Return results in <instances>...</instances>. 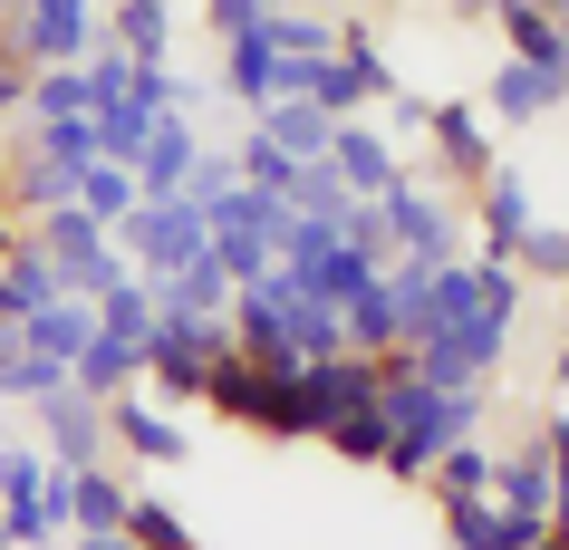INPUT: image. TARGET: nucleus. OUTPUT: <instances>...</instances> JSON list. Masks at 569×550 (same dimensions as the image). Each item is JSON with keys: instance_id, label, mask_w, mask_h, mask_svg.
<instances>
[{"instance_id": "1", "label": "nucleus", "mask_w": 569, "mask_h": 550, "mask_svg": "<svg viewBox=\"0 0 569 550\" xmlns=\"http://www.w3.org/2000/svg\"><path fill=\"white\" fill-rule=\"evenodd\" d=\"M511 319H521V271L511 261H492V251L435 261L425 309H416V329H406V358L435 387H492L502 358H511Z\"/></svg>"}, {"instance_id": "2", "label": "nucleus", "mask_w": 569, "mask_h": 550, "mask_svg": "<svg viewBox=\"0 0 569 550\" xmlns=\"http://www.w3.org/2000/svg\"><path fill=\"white\" fill-rule=\"evenodd\" d=\"M222 348H232V319L154 309V338H146V387H154V406H203V377H212Z\"/></svg>"}, {"instance_id": "3", "label": "nucleus", "mask_w": 569, "mask_h": 550, "mask_svg": "<svg viewBox=\"0 0 569 550\" xmlns=\"http://www.w3.org/2000/svg\"><path fill=\"white\" fill-rule=\"evenodd\" d=\"M358 397H377V358H358V348L290 367V416H280V434H290V444H319L329 416H348Z\"/></svg>"}, {"instance_id": "4", "label": "nucleus", "mask_w": 569, "mask_h": 550, "mask_svg": "<svg viewBox=\"0 0 569 550\" xmlns=\"http://www.w3.org/2000/svg\"><path fill=\"white\" fill-rule=\"evenodd\" d=\"M203 406L222 416V426H251V434H270V444H290V434H280V416H290V377L251 367L241 348H222V358H212V377H203Z\"/></svg>"}, {"instance_id": "5", "label": "nucleus", "mask_w": 569, "mask_h": 550, "mask_svg": "<svg viewBox=\"0 0 569 550\" xmlns=\"http://www.w3.org/2000/svg\"><path fill=\"white\" fill-rule=\"evenodd\" d=\"M377 213H387L396 251H425V261H463V203L453 193H435V183L396 174L387 193H377Z\"/></svg>"}, {"instance_id": "6", "label": "nucleus", "mask_w": 569, "mask_h": 550, "mask_svg": "<svg viewBox=\"0 0 569 550\" xmlns=\"http://www.w3.org/2000/svg\"><path fill=\"white\" fill-rule=\"evenodd\" d=\"M425 146H435V174H445V193H473V183L502 164L482 97H435V117H425Z\"/></svg>"}, {"instance_id": "7", "label": "nucleus", "mask_w": 569, "mask_h": 550, "mask_svg": "<svg viewBox=\"0 0 569 550\" xmlns=\"http://www.w3.org/2000/svg\"><path fill=\"white\" fill-rule=\"evenodd\" d=\"M30 416H39V454L49 463H68V473H78V463H107V406H97L78 377H59L49 397H30Z\"/></svg>"}, {"instance_id": "8", "label": "nucleus", "mask_w": 569, "mask_h": 550, "mask_svg": "<svg viewBox=\"0 0 569 550\" xmlns=\"http://www.w3.org/2000/svg\"><path fill=\"white\" fill-rule=\"evenodd\" d=\"M117 251L146 280H164V271H183V261L203 251V213H193V203H136V213L117 222Z\"/></svg>"}, {"instance_id": "9", "label": "nucleus", "mask_w": 569, "mask_h": 550, "mask_svg": "<svg viewBox=\"0 0 569 550\" xmlns=\"http://www.w3.org/2000/svg\"><path fill=\"white\" fill-rule=\"evenodd\" d=\"M107 454H136V463H183L193 454V434L146 397V387H117L107 397Z\"/></svg>"}, {"instance_id": "10", "label": "nucleus", "mask_w": 569, "mask_h": 550, "mask_svg": "<svg viewBox=\"0 0 569 550\" xmlns=\"http://www.w3.org/2000/svg\"><path fill=\"white\" fill-rule=\"evenodd\" d=\"M569 107V68H531V59H502L482 78V117L492 126H540Z\"/></svg>"}, {"instance_id": "11", "label": "nucleus", "mask_w": 569, "mask_h": 550, "mask_svg": "<svg viewBox=\"0 0 569 550\" xmlns=\"http://www.w3.org/2000/svg\"><path fill=\"white\" fill-rule=\"evenodd\" d=\"M193 154H203V126L183 117V107H164L154 136H146V154H136V193H146V203H174L183 174H193Z\"/></svg>"}, {"instance_id": "12", "label": "nucleus", "mask_w": 569, "mask_h": 550, "mask_svg": "<svg viewBox=\"0 0 569 550\" xmlns=\"http://www.w3.org/2000/svg\"><path fill=\"white\" fill-rule=\"evenodd\" d=\"M329 174L348 183V193H387V183L406 174V154L387 146V126H367V117H338V126H329Z\"/></svg>"}, {"instance_id": "13", "label": "nucleus", "mask_w": 569, "mask_h": 550, "mask_svg": "<svg viewBox=\"0 0 569 550\" xmlns=\"http://www.w3.org/2000/svg\"><path fill=\"white\" fill-rule=\"evenodd\" d=\"M473 222H482V251H492V261H511V242L540 222V203H531V183H521V164H492V174L473 183Z\"/></svg>"}, {"instance_id": "14", "label": "nucleus", "mask_w": 569, "mask_h": 550, "mask_svg": "<svg viewBox=\"0 0 569 550\" xmlns=\"http://www.w3.org/2000/svg\"><path fill=\"white\" fill-rule=\"evenodd\" d=\"M20 338H30L39 358H59V367H78V348L97 338V300H78V290H49V300L20 319Z\"/></svg>"}, {"instance_id": "15", "label": "nucleus", "mask_w": 569, "mask_h": 550, "mask_svg": "<svg viewBox=\"0 0 569 550\" xmlns=\"http://www.w3.org/2000/svg\"><path fill=\"white\" fill-rule=\"evenodd\" d=\"M126 502H136V483L117 473V454L68 473V531H126Z\"/></svg>"}, {"instance_id": "16", "label": "nucleus", "mask_w": 569, "mask_h": 550, "mask_svg": "<svg viewBox=\"0 0 569 550\" xmlns=\"http://www.w3.org/2000/svg\"><path fill=\"white\" fill-rule=\"evenodd\" d=\"M492 39H502V59L569 68V39H560V20H550V0H502V10H492Z\"/></svg>"}, {"instance_id": "17", "label": "nucleus", "mask_w": 569, "mask_h": 550, "mask_svg": "<svg viewBox=\"0 0 569 550\" xmlns=\"http://www.w3.org/2000/svg\"><path fill=\"white\" fill-rule=\"evenodd\" d=\"M251 126H261L270 146H290V164H319L329 154V107H309V97H270V107H251Z\"/></svg>"}, {"instance_id": "18", "label": "nucleus", "mask_w": 569, "mask_h": 550, "mask_svg": "<svg viewBox=\"0 0 569 550\" xmlns=\"http://www.w3.org/2000/svg\"><path fill=\"white\" fill-rule=\"evenodd\" d=\"M97 30L117 39L126 59L164 68V59H174V0H117V20H97Z\"/></svg>"}, {"instance_id": "19", "label": "nucleus", "mask_w": 569, "mask_h": 550, "mask_svg": "<svg viewBox=\"0 0 569 550\" xmlns=\"http://www.w3.org/2000/svg\"><path fill=\"white\" fill-rule=\"evenodd\" d=\"M68 377H78V387L107 406L117 387H146V348H136V338H117V329H97L88 348H78V367H68Z\"/></svg>"}, {"instance_id": "20", "label": "nucleus", "mask_w": 569, "mask_h": 550, "mask_svg": "<svg viewBox=\"0 0 569 550\" xmlns=\"http://www.w3.org/2000/svg\"><path fill=\"white\" fill-rule=\"evenodd\" d=\"M222 88H232L241 107H270V97H280V49H270L261 30L222 39Z\"/></svg>"}, {"instance_id": "21", "label": "nucleus", "mask_w": 569, "mask_h": 550, "mask_svg": "<svg viewBox=\"0 0 569 550\" xmlns=\"http://www.w3.org/2000/svg\"><path fill=\"white\" fill-rule=\"evenodd\" d=\"M319 444H329L338 463H358V473H377V463H387V406H377V397H358L348 416H329V434H319Z\"/></svg>"}, {"instance_id": "22", "label": "nucleus", "mask_w": 569, "mask_h": 550, "mask_svg": "<svg viewBox=\"0 0 569 550\" xmlns=\"http://www.w3.org/2000/svg\"><path fill=\"white\" fill-rule=\"evenodd\" d=\"M435 512H445V541L453 550H511L502 502H492V492H435Z\"/></svg>"}, {"instance_id": "23", "label": "nucleus", "mask_w": 569, "mask_h": 550, "mask_svg": "<svg viewBox=\"0 0 569 550\" xmlns=\"http://www.w3.org/2000/svg\"><path fill=\"white\" fill-rule=\"evenodd\" d=\"M59 377H68V367H59V358H39L30 338H20V319H0V397L30 406V397H49Z\"/></svg>"}, {"instance_id": "24", "label": "nucleus", "mask_w": 569, "mask_h": 550, "mask_svg": "<svg viewBox=\"0 0 569 550\" xmlns=\"http://www.w3.org/2000/svg\"><path fill=\"white\" fill-rule=\"evenodd\" d=\"M78 203H88V213L117 232V222L146 203V193H136V164H107V154H97V164H78Z\"/></svg>"}, {"instance_id": "25", "label": "nucleus", "mask_w": 569, "mask_h": 550, "mask_svg": "<svg viewBox=\"0 0 569 550\" xmlns=\"http://www.w3.org/2000/svg\"><path fill=\"white\" fill-rule=\"evenodd\" d=\"M126 541H136V550H203V541H193V521H183L164 492H136V502H126Z\"/></svg>"}, {"instance_id": "26", "label": "nucleus", "mask_w": 569, "mask_h": 550, "mask_svg": "<svg viewBox=\"0 0 569 550\" xmlns=\"http://www.w3.org/2000/svg\"><path fill=\"white\" fill-rule=\"evenodd\" d=\"M425 492H492V444H482V434L445 444V454L425 463Z\"/></svg>"}, {"instance_id": "27", "label": "nucleus", "mask_w": 569, "mask_h": 550, "mask_svg": "<svg viewBox=\"0 0 569 550\" xmlns=\"http://www.w3.org/2000/svg\"><path fill=\"white\" fill-rule=\"evenodd\" d=\"M232 174L251 183V193H290V174H300V164H290V146H270L261 126H251V136L232 146Z\"/></svg>"}, {"instance_id": "28", "label": "nucleus", "mask_w": 569, "mask_h": 550, "mask_svg": "<svg viewBox=\"0 0 569 550\" xmlns=\"http://www.w3.org/2000/svg\"><path fill=\"white\" fill-rule=\"evenodd\" d=\"M511 271L521 280H569V222H531V232L511 242Z\"/></svg>"}, {"instance_id": "29", "label": "nucleus", "mask_w": 569, "mask_h": 550, "mask_svg": "<svg viewBox=\"0 0 569 550\" xmlns=\"http://www.w3.org/2000/svg\"><path fill=\"white\" fill-rule=\"evenodd\" d=\"M20 117H88V68H30V107Z\"/></svg>"}, {"instance_id": "30", "label": "nucleus", "mask_w": 569, "mask_h": 550, "mask_svg": "<svg viewBox=\"0 0 569 550\" xmlns=\"http://www.w3.org/2000/svg\"><path fill=\"white\" fill-rule=\"evenodd\" d=\"M39 473H49L39 444H0V502H39Z\"/></svg>"}, {"instance_id": "31", "label": "nucleus", "mask_w": 569, "mask_h": 550, "mask_svg": "<svg viewBox=\"0 0 569 550\" xmlns=\"http://www.w3.org/2000/svg\"><path fill=\"white\" fill-rule=\"evenodd\" d=\"M425 117H435V97L396 88V97H387V146H396V154H406V146H425Z\"/></svg>"}, {"instance_id": "32", "label": "nucleus", "mask_w": 569, "mask_h": 550, "mask_svg": "<svg viewBox=\"0 0 569 550\" xmlns=\"http://www.w3.org/2000/svg\"><path fill=\"white\" fill-rule=\"evenodd\" d=\"M270 10H280V0H203V30L212 39H241V30H261Z\"/></svg>"}, {"instance_id": "33", "label": "nucleus", "mask_w": 569, "mask_h": 550, "mask_svg": "<svg viewBox=\"0 0 569 550\" xmlns=\"http://www.w3.org/2000/svg\"><path fill=\"white\" fill-rule=\"evenodd\" d=\"M20 107H30V68L0 59V126H20Z\"/></svg>"}, {"instance_id": "34", "label": "nucleus", "mask_w": 569, "mask_h": 550, "mask_svg": "<svg viewBox=\"0 0 569 550\" xmlns=\"http://www.w3.org/2000/svg\"><path fill=\"white\" fill-rule=\"evenodd\" d=\"M453 20H463V30H492V10H502V0H445Z\"/></svg>"}, {"instance_id": "35", "label": "nucleus", "mask_w": 569, "mask_h": 550, "mask_svg": "<svg viewBox=\"0 0 569 550\" xmlns=\"http://www.w3.org/2000/svg\"><path fill=\"white\" fill-rule=\"evenodd\" d=\"M68 550H136L126 531H68Z\"/></svg>"}, {"instance_id": "36", "label": "nucleus", "mask_w": 569, "mask_h": 550, "mask_svg": "<svg viewBox=\"0 0 569 550\" xmlns=\"http://www.w3.org/2000/svg\"><path fill=\"white\" fill-rule=\"evenodd\" d=\"M20 242H30V222H20V213H10V203H0V261H10V251H20Z\"/></svg>"}, {"instance_id": "37", "label": "nucleus", "mask_w": 569, "mask_h": 550, "mask_svg": "<svg viewBox=\"0 0 569 550\" xmlns=\"http://www.w3.org/2000/svg\"><path fill=\"white\" fill-rule=\"evenodd\" d=\"M550 387H569V309H560V348H550Z\"/></svg>"}, {"instance_id": "38", "label": "nucleus", "mask_w": 569, "mask_h": 550, "mask_svg": "<svg viewBox=\"0 0 569 550\" xmlns=\"http://www.w3.org/2000/svg\"><path fill=\"white\" fill-rule=\"evenodd\" d=\"M521 550H569V531H531V541H521Z\"/></svg>"}, {"instance_id": "39", "label": "nucleus", "mask_w": 569, "mask_h": 550, "mask_svg": "<svg viewBox=\"0 0 569 550\" xmlns=\"http://www.w3.org/2000/svg\"><path fill=\"white\" fill-rule=\"evenodd\" d=\"M550 20H560V39H569V0H550Z\"/></svg>"}, {"instance_id": "40", "label": "nucleus", "mask_w": 569, "mask_h": 550, "mask_svg": "<svg viewBox=\"0 0 569 550\" xmlns=\"http://www.w3.org/2000/svg\"><path fill=\"white\" fill-rule=\"evenodd\" d=\"M560 309H569V280H560Z\"/></svg>"}, {"instance_id": "41", "label": "nucleus", "mask_w": 569, "mask_h": 550, "mask_svg": "<svg viewBox=\"0 0 569 550\" xmlns=\"http://www.w3.org/2000/svg\"><path fill=\"white\" fill-rule=\"evenodd\" d=\"M0 20H10V0H0Z\"/></svg>"}, {"instance_id": "42", "label": "nucleus", "mask_w": 569, "mask_h": 550, "mask_svg": "<svg viewBox=\"0 0 569 550\" xmlns=\"http://www.w3.org/2000/svg\"><path fill=\"white\" fill-rule=\"evenodd\" d=\"M0 550H10V541H0Z\"/></svg>"}]
</instances>
